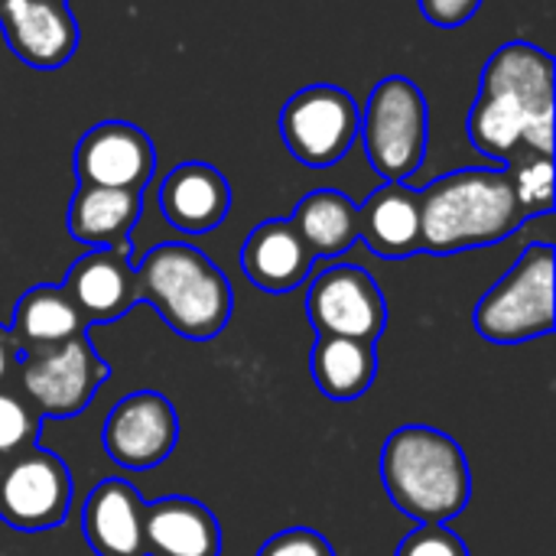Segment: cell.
<instances>
[{"mask_svg":"<svg viewBox=\"0 0 556 556\" xmlns=\"http://www.w3.org/2000/svg\"><path fill=\"white\" fill-rule=\"evenodd\" d=\"M554 55L528 39L505 42L482 68L466 117L469 143L508 166L521 153H554Z\"/></svg>","mask_w":556,"mask_h":556,"instance_id":"6da1fadb","label":"cell"},{"mask_svg":"<svg viewBox=\"0 0 556 556\" xmlns=\"http://www.w3.org/2000/svg\"><path fill=\"white\" fill-rule=\"evenodd\" d=\"M525 222L508 169H456L420 189V251L430 254L492 248Z\"/></svg>","mask_w":556,"mask_h":556,"instance_id":"7a4b0ae2","label":"cell"},{"mask_svg":"<svg viewBox=\"0 0 556 556\" xmlns=\"http://www.w3.org/2000/svg\"><path fill=\"white\" fill-rule=\"evenodd\" d=\"M381 479L397 511L417 525H446L459 518L472 495V472L463 446L424 424L401 427L381 450Z\"/></svg>","mask_w":556,"mask_h":556,"instance_id":"3957f363","label":"cell"},{"mask_svg":"<svg viewBox=\"0 0 556 556\" xmlns=\"http://www.w3.org/2000/svg\"><path fill=\"white\" fill-rule=\"evenodd\" d=\"M137 300L150 303L182 339H215L235 309V293L212 257L186 241H163L137 264Z\"/></svg>","mask_w":556,"mask_h":556,"instance_id":"277c9868","label":"cell"},{"mask_svg":"<svg viewBox=\"0 0 556 556\" xmlns=\"http://www.w3.org/2000/svg\"><path fill=\"white\" fill-rule=\"evenodd\" d=\"M358 137L365 156L384 182H407L427 160L430 104L407 75L381 78L362 111Z\"/></svg>","mask_w":556,"mask_h":556,"instance_id":"5b68a950","label":"cell"},{"mask_svg":"<svg viewBox=\"0 0 556 556\" xmlns=\"http://www.w3.org/2000/svg\"><path fill=\"white\" fill-rule=\"evenodd\" d=\"M476 332L492 345H518L554 332V248L528 244L515 267L479 300Z\"/></svg>","mask_w":556,"mask_h":556,"instance_id":"8992f818","label":"cell"},{"mask_svg":"<svg viewBox=\"0 0 556 556\" xmlns=\"http://www.w3.org/2000/svg\"><path fill=\"white\" fill-rule=\"evenodd\" d=\"M16 378L39 417H75L108 381V365L94 352L88 332H81L59 345L20 355Z\"/></svg>","mask_w":556,"mask_h":556,"instance_id":"52a82bcc","label":"cell"},{"mask_svg":"<svg viewBox=\"0 0 556 556\" xmlns=\"http://www.w3.org/2000/svg\"><path fill=\"white\" fill-rule=\"evenodd\" d=\"M362 111L339 85H306L280 111V137L290 156L309 169L336 166L358 140Z\"/></svg>","mask_w":556,"mask_h":556,"instance_id":"ba28073f","label":"cell"},{"mask_svg":"<svg viewBox=\"0 0 556 556\" xmlns=\"http://www.w3.org/2000/svg\"><path fill=\"white\" fill-rule=\"evenodd\" d=\"M72 505L68 466L36 446L0 463V521L20 534H39L65 521Z\"/></svg>","mask_w":556,"mask_h":556,"instance_id":"9c48e42d","label":"cell"},{"mask_svg":"<svg viewBox=\"0 0 556 556\" xmlns=\"http://www.w3.org/2000/svg\"><path fill=\"white\" fill-rule=\"evenodd\" d=\"M306 316L316 336H345L375 345L388 326V303L365 267L332 264L313 277L306 290Z\"/></svg>","mask_w":556,"mask_h":556,"instance_id":"30bf717a","label":"cell"},{"mask_svg":"<svg viewBox=\"0 0 556 556\" xmlns=\"http://www.w3.org/2000/svg\"><path fill=\"white\" fill-rule=\"evenodd\" d=\"M72 163L81 186L143 192L156 173V147L130 121H101L78 137Z\"/></svg>","mask_w":556,"mask_h":556,"instance_id":"8fae6325","label":"cell"},{"mask_svg":"<svg viewBox=\"0 0 556 556\" xmlns=\"http://www.w3.org/2000/svg\"><path fill=\"white\" fill-rule=\"evenodd\" d=\"M104 453L124 469H153L173 456L179 440L176 407L156 391L121 397L104 420Z\"/></svg>","mask_w":556,"mask_h":556,"instance_id":"7c38bea8","label":"cell"},{"mask_svg":"<svg viewBox=\"0 0 556 556\" xmlns=\"http://www.w3.org/2000/svg\"><path fill=\"white\" fill-rule=\"evenodd\" d=\"M0 33L10 52L39 72L72 62L81 39L65 0H0Z\"/></svg>","mask_w":556,"mask_h":556,"instance_id":"4fadbf2b","label":"cell"},{"mask_svg":"<svg viewBox=\"0 0 556 556\" xmlns=\"http://www.w3.org/2000/svg\"><path fill=\"white\" fill-rule=\"evenodd\" d=\"M62 287L88 326L114 323L140 303L130 248H91L68 267Z\"/></svg>","mask_w":556,"mask_h":556,"instance_id":"5bb4252c","label":"cell"},{"mask_svg":"<svg viewBox=\"0 0 556 556\" xmlns=\"http://www.w3.org/2000/svg\"><path fill=\"white\" fill-rule=\"evenodd\" d=\"M163 218L186 235L215 231L231 212V186L225 173L212 163H179L160 182Z\"/></svg>","mask_w":556,"mask_h":556,"instance_id":"9a60e30c","label":"cell"},{"mask_svg":"<svg viewBox=\"0 0 556 556\" xmlns=\"http://www.w3.org/2000/svg\"><path fill=\"white\" fill-rule=\"evenodd\" d=\"M147 502L124 479H104L81 508V534L98 556H147L143 544Z\"/></svg>","mask_w":556,"mask_h":556,"instance_id":"2e32d148","label":"cell"},{"mask_svg":"<svg viewBox=\"0 0 556 556\" xmlns=\"http://www.w3.org/2000/svg\"><path fill=\"white\" fill-rule=\"evenodd\" d=\"M313 264L316 254L309 251V244L303 241V235L293 228L290 218L261 222L241 248V267L248 280L267 293L296 290L300 283L309 280Z\"/></svg>","mask_w":556,"mask_h":556,"instance_id":"e0dca14e","label":"cell"},{"mask_svg":"<svg viewBox=\"0 0 556 556\" xmlns=\"http://www.w3.org/2000/svg\"><path fill=\"white\" fill-rule=\"evenodd\" d=\"M358 241L384 261L420 251V192L407 182H384L358 205Z\"/></svg>","mask_w":556,"mask_h":556,"instance_id":"ac0fdd59","label":"cell"},{"mask_svg":"<svg viewBox=\"0 0 556 556\" xmlns=\"http://www.w3.org/2000/svg\"><path fill=\"white\" fill-rule=\"evenodd\" d=\"M147 556H222L218 518L195 498H160L143 515Z\"/></svg>","mask_w":556,"mask_h":556,"instance_id":"d6986e66","label":"cell"},{"mask_svg":"<svg viewBox=\"0 0 556 556\" xmlns=\"http://www.w3.org/2000/svg\"><path fill=\"white\" fill-rule=\"evenodd\" d=\"M143 215V192L81 186L68 202V235L88 248H130V235Z\"/></svg>","mask_w":556,"mask_h":556,"instance_id":"ffe728a7","label":"cell"},{"mask_svg":"<svg viewBox=\"0 0 556 556\" xmlns=\"http://www.w3.org/2000/svg\"><path fill=\"white\" fill-rule=\"evenodd\" d=\"M88 329L85 316L78 313L75 300L59 283H39L26 290L13 309V342L20 355H29L46 345H59L72 336H81Z\"/></svg>","mask_w":556,"mask_h":556,"instance_id":"44dd1931","label":"cell"},{"mask_svg":"<svg viewBox=\"0 0 556 556\" xmlns=\"http://www.w3.org/2000/svg\"><path fill=\"white\" fill-rule=\"evenodd\" d=\"M313 381L329 401H355L378 378V352L371 342L345 339V336H316L313 345Z\"/></svg>","mask_w":556,"mask_h":556,"instance_id":"7402d4cb","label":"cell"},{"mask_svg":"<svg viewBox=\"0 0 556 556\" xmlns=\"http://www.w3.org/2000/svg\"><path fill=\"white\" fill-rule=\"evenodd\" d=\"M290 222L316 257H339L358 241V205L339 189H316L303 195Z\"/></svg>","mask_w":556,"mask_h":556,"instance_id":"603a6c76","label":"cell"},{"mask_svg":"<svg viewBox=\"0 0 556 556\" xmlns=\"http://www.w3.org/2000/svg\"><path fill=\"white\" fill-rule=\"evenodd\" d=\"M518 205L528 218L554 212V156L544 153H521L508 166Z\"/></svg>","mask_w":556,"mask_h":556,"instance_id":"cb8c5ba5","label":"cell"},{"mask_svg":"<svg viewBox=\"0 0 556 556\" xmlns=\"http://www.w3.org/2000/svg\"><path fill=\"white\" fill-rule=\"evenodd\" d=\"M42 417L16 391L0 388V463L26 446H36Z\"/></svg>","mask_w":556,"mask_h":556,"instance_id":"d4e9b609","label":"cell"},{"mask_svg":"<svg viewBox=\"0 0 556 556\" xmlns=\"http://www.w3.org/2000/svg\"><path fill=\"white\" fill-rule=\"evenodd\" d=\"M394 556H469V551L446 525H417V531L401 541Z\"/></svg>","mask_w":556,"mask_h":556,"instance_id":"484cf974","label":"cell"},{"mask_svg":"<svg viewBox=\"0 0 556 556\" xmlns=\"http://www.w3.org/2000/svg\"><path fill=\"white\" fill-rule=\"evenodd\" d=\"M257 556H336L332 544L313 528H287L261 544Z\"/></svg>","mask_w":556,"mask_h":556,"instance_id":"4316f807","label":"cell"},{"mask_svg":"<svg viewBox=\"0 0 556 556\" xmlns=\"http://www.w3.org/2000/svg\"><path fill=\"white\" fill-rule=\"evenodd\" d=\"M482 3L485 0H417V7L427 16V23H433L440 29H459V26H466L479 13Z\"/></svg>","mask_w":556,"mask_h":556,"instance_id":"83f0119b","label":"cell"},{"mask_svg":"<svg viewBox=\"0 0 556 556\" xmlns=\"http://www.w3.org/2000/svg\"><path fill=\"white\" fill-rule=\"evenodd\" d=\"M16 362H20V349H16V342H13L10 329L0 326V388H3V381L10 378V371L16 368Z\"/></svg>","mask_w":556,"mask_h":556,"instance_id":"f1b7e54d","label":"cell"},{"mask_svg":"<svg viewBox=\"0 0 556 556\" xmlns=\"http://www.w3.org/2000/svg\"><path fill=\"white\" fill-rule=\"evenodd\" d=\"M65 3H68V0H65Z\"/></svg>","mask_w":556,"mask_h":556,"instance_id":"f546056e","label":"cell"}]
</instances>
